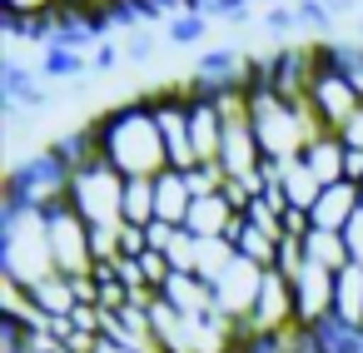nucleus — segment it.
Masks as SVG:
<instances>
[{"label": "nucleus", "instance_id": "nucleus-5", "mask_svg": "<svg viewBox=\"0 0 363 353\" xmlns=\"http://www.w3.org/2000/svg\"><path fill=\"white\" fill-rule=\"evenodd\" d=\"M45 219H50V249H55V269L65 274V279H90L95 274V249H90V224L70 209V199L65 204H55V209H45Z\"/></svg>", "mask_w": 363, "mask_h": 353}, {"label": "nucleus", "instance_id": "nucleus-34", "mask_svg": "<svg viewBox=\"0 0 363 353\" xmlns=\"http://www.w3.org/2000/svg\"><path fill=\"white\" fill-rule=\"evenodd\" d=\"M145 234H150V249H160V254H164V249L174 244V234H179V229H174V224H164V219H155V224H145Z\"/></svg>", "mask_w": 363, "mask_h": 353}, {"label": "nucleus", "instance_id": "nucleus-29", "mask_svg": "<svg viewBox=\"0 0 363 353\" xmlns=\"http://www.w3.org/2000/svg\"><path fill=\"white\" fill-rule=\"evenodd\" d=\"M298 26H308V30H328L333 26V11L323 6V0H298Z\"/></svg>", "mask_w": 363, "mask_h": 353}, {"label": "nucleus", "instance_id": "nucleus-33", "mask_svg": "<svg viewBox=\"0 0 363 353\" xmlns=\"http://www.w3.org/2000/svg\"><path fill=\"white\" fill-rule=\"evenodd\" d=\"M120 60H125V50H120V45H110V40H100V45H95V55H90V70H115Z\"/></svg>", "mask_w": 363, "mask_h": 353}, {"label": "nucleus", "instance_id": "nucleus-9", "mask_svg": "<svg viewBox=\"0 0 363 353\" xmlns=\"http://www.w3.org/2000/svg\"><path fill=\"white\" fill-rule=\"evenodd\" d=\"M184 90H189V135H194V155H199V164H219V150H224V110H219L214 95H204V90H194V85H184Z\"/></svg>", "mask_w": 363, "mask_h": 353}, {"label": "nucleus", "instance_id": "nucleus-3", "mask_svg": "<svg viewBox=\"0 0 363 353\" xmlns=\"http://www.w3.org/2000/svg\"><path fill=\"white\" fill-rule=\"evenodd\" d=\"M125 174L105 159V155H95V159H85L80 169H70V209L90 224V229H100V224H125Z\"/></svg>", "mask_w": 363, "mask_h": 353}, {"label": "nucleus", "instance_id": "nucleus-10", "mask_svg": "<svg viewBox=\"0 0 363 353\" xmlns=\"http://www.w3.org/2000/svg\"><path fill=\"white\" fill-rule=\"evenodd\" d=\"M358 209H363V184L338 179V184H328V189L318 194V204L308 209V229H333V234H343Z\"/></svg>", "mask_w": 363, "mask_h": 353}, {"label": "nucleus", "instance_id": "nucleus-19", "mask_svg": "<svg viewBox=\"0 0 363 353\" xmlns=\"http://www.w3.org/2000/svg\"><path fill=\"white\" fill-rule=\"evenodd\" d=\"M90 60L85 50H70V45H45L40 50V75L45 80H85Z\"/></svg>", "mask_w": 363, "mask_h": 353}, {"label": "nucleus", "instance_id": "nucleus-6", "mask_svg": "<svg viewBox=\"0 0 363 353\" xmlns=\"http://www.w3.org/2000/svg\"><path fill=\"white\" fill-rule=\"evenodd\" d=\"M155 105V120H160V135H164V150H169V169H194L199 155H194V135H189V90L184 85H169V90H155L150 95Z\"/></svg>", "mask_w": 363, "mask_h": 353}, {"label": "nucleus", "instance_id": "nucleus-28", "mask_svg": "<svg viewBox=\"0 0 363 353\" xmlns=\"http://www.w3.org/2000/svg\"><path fill=\"white\" fill-rule=\"evenodd\" d=\"M120 50H125V60H130V65H145V60L155 55V35L135 26V30H125V40H120Z\"/></svg>", "mask_w": 363, "mask_h": 353}, {"label": "nucleus", "instance_id": "nucleus-17", "mask_svg": "<svg viewBox=\"0 0 363 353\" xmlns=\"http://www.w3.org/2000/svg\"><path fill=\"white\" fill-rule=\"evenodd\" d=\"M303 259H313V264H323V269H333V274L353 264L343 234H333V229H308V234H303Z\"/></svg>", "mask_w": 363, "mask_h": 353}, {"label": "nucleus", "instance_id": "nucleus-1", "mask_svg": "<svg viewBox=\"0 0 363 353\" xmlns=\"http://www.w3.org/2000/svg\"><path fill=\"white\" fill-rule=\"evenodd\" d=\"M90 125H95V140H100V155L125 179H160L169 169V150H164V135H160V120H155L150 95L125 100V105H110Z\"/></svg>", "mask_w": 363, "mask_h": 353}, {"label": "nucleus", "instance_id": "nucleus-30", "mask_svg": "<svg viewBox=\"0 0 363 353\" xmlns=\"http://www.w3.org/2000/svg\"><path fill=\"white\" fill-rule=\"evenodd\" d=\"M145 249H150L145 224H120V259H140Z\"/></svg>", "mask_w": 363, "mask_h": 353}, {"label": "nucleus", "instance_id": "nucleus-27", "mask_svg": "<svg viewBox=\"0 0 363 353\" xmlns=\"http://www.w3.org/2000/svg\"><path fill=\"white\" fill-rule=\"evenodd\" d=\"M90 249H95V264H115L120 259V224L90 229Z\"/></svg>", "mask_w": 363, "mask_h": 353}, {"label": "nucleus", "instance_id": "nucleus-24", "mask_svg": "<svg viewBox=\"0 0 363 353\" xmlns=\"http://www.w3.org/2000/svg\"><path fill=\"white\" fill-rule=\"evenodd\" d=\"M164 259H169V269H174V274H194V264H199V239H194L189 229H179V234H174V244L164 249Z\"/></svg>", "mask_w": 363, "mask_h": 353}, {"label": "nucleus", "instance_id": "nucleus-7", "mask_svg": "<svg viewBox=\"0 0 363 353\" xmlns=\"http://www.w3.org/2000/svg\"><path fill=\"white\" fill-rule=\"evenodd\" d=\"M333 288H338V274L303 259V269L294 274V303H298V328L303 333H323L333 323Z\"/></svg>", "mask_w": 363, "mask_h": 353}, {"label": "nucleus", "instance_id": "nucleus-22", "mask_svg": "<svg viewBox=\"0 0 363 353\" xmlns=\"http://www.w3.org/2000/svg\"><path fill=\"white\" fill-rule=\"evenodd\" d=\"M125 224H155V179L125 184Z\"/></svg>", "mask_w": 363, "mask_h": 353}, {"label": "nucleus", "instance_id": "nucleus-14", "mask_svg": "<svg viewBox=\"0 0 363 353\" xmlns=\"http://www.w3.org/2000/svg\"><path fill=\"white\" fill-rule=\"evenodd\" d=\"M333 323L343 333H363V269L348 264L338 269V288H333Z\"/></svg>", "mask_w": 363, "mask_h": 353}, {"label": "nucleus", "instance_id": "nucleus-4", "mask_svg": "<svg viewBox=\"0 0 363 353\" xmlns=\"http://www.w3.org/2000/svg\"><path fill=\"white\" fill-rule=\"evenodd\" d=\"M308 105L318 115V125L328 135H338L348 125V115L363 105L358 80L348 75V65L333 55V45H313V80H308Z\"/></svg>", "mask_w": 363, "mask_h": 353}, {"label": "nucleus", "instance_id": "nucleus-8", "mask_svg": "<svg viewBox=\"0 0 363 353\" xmlns=\"http://www.w3.org/2000/svg\"><path fill=\"white\" fill-rule=\"evenodd\" d=\"M264 274L269 269H259L254 259H234L229 269H224V279L214 284V303H219V313L229 318V323H249L254 318V308H259V293H264Z\"/></svg>", "mask_w": 363, "mask_h": 353}, {"label": "nucleus", "instance_id": "nucleus-20", "mask_svg": "<svg viewBox=\"0 0 363 353\" xmlns=\"http://www.w3.org/2000/svg\"><path fill=\"white\" fill-rule=\"evenodd\" d=\"M279 244H284V239H274V234L254 229L249 219H244V229L234 234V249H239L244 259H254L259 269H274V264H279Z\"/></svg>", "mask_w": 363, "mask_h": 353}, {"label": "nucleus", "instance_id": "nucleus-21", "mask_svg": "<svg viewBox=\"0 0 363 353\" xmlns=\"http://www.w3.org/2000/svg\"><path fill=\"white\" fill-rule=\"evenodd\" d=\"M6 6V30H30L40 21H55V0H0Z\"/></svg>", "mask_w": 363, "mask_h": 353}, {"label": "nucleus", "instance_id": "nucleus-13", "mask_svg": "<svg viewBox=\"0 0 363 353\" xmlns=\"http://www.w3.org/2000/svg\"><path fill=\"white\" fill-rule=\"evenodd\" d=\"M189 204H194V194H189V179H184V169H164V174L155 179V219H164V224L184 229V219H189Z\"/></svg>", "mask_w": 363, "mask_h": 353}, {"label": "nucleus", "instance_id": "nucleus-15", "mask_svg": "<svg viewBox=\"0 0 363 353\" xmlns=\"http://www.w3.org/2000/svg\"><path fill=\"white\" fill-rule=\"evenodd\" d=\"M303 164L313 169V179L328 189V184H338L343 179V164H348V145L338 140V135H318L308 150H303Z\"/></svg>", "mask_w": 363, "mask_h": 353}, {"label": "nucleus", "instance_id": "nucleus-12", "mask_svg": "<svg viewBox=\"0 0 363 353\" xmlns=\"http://www.w3.org/2000/svg\"><path fill=\"white\" fill-rule=\"evenodd\" d=\"M169 308H179L184 318H204V313H219L214 303V284H204L199 274H169L164 293H160Z\"/></svg>", "mask_w": 363, "mask_h": 353}, {"label": "nucleus", "instance_id": "nucleus-23", "mask_svg": "<svg viewBox=\"0 0 363 353\" xmlns=\"http://www.w3.org/2000/svg\"><path fill=\"white\" fill-rule=\"evenodd\" d=\"M204 30H209V21H204L199 11H179V16H169V26H164V35H169L174 45H199Z\"/></svg>", "mask_w": 363, "mask_h": 353}, {"label": "nucleus", "instance_id": "nucleus-18", "mask_svg": "<svg viewBox=\"0 0 363 353\" xmlns=\"http://www.w3.org/2000/svg\"><path fill=\"white\" fill-rule=\"evenodd\" d=\"M284 194H289V209H313L318 204V194H323V184L313 179V169L303 164V159H289L284 164Z\"/></svg>", "mask_w": 363, "mask_h": 353}, {"label": "nucleus", "instance_id": "nucleus-16", "mask_svg": "<svg viewBox=\"0 0 363 353\" xmlns=\"http://www.w3.org/2000/svg\"><path fill=\"white\" fill-rule=\"evenodd\" d=\"M30 298H35V308H40L45 318H70V313L80 308V298H75V279H65V274H55V279L35 284V288H30Z\"/></svg>", "mask_w": 363, "mask_h": 353}, {"label": "nucleus", "instance_id": "nucleus-31", "mask_svg": "<svg viewBox=\"0 0 363 353\" xmlns=\"http://www.w3.org/2000/svg\"><path fill=\"white\" fill-rule=\"evenodd\" d=\"M264 30H269V35H289V30H298V11H294V6H274V11L264 16Z\"/></svg>", "mask_w": 363, "mask_h": 353}, {"label": "nucleus", "instance_id": "nucleus-35", "mask_svg": "<svg viewBox=\"0 0 363 353\" xmlns=\"http://www.w3.org/2000/svg\"><path fill=\"white\" fill-rule=\"evenodd\" d=\"M338 140H343L348 150H363V105H358V110L348 115V125L338 130Z\"/></svg>", "mask_w": 363, "mask_h": 353}, {"label": "nucleus", "instance_id": "nucleus-2", "mask_svg": "<svg viewBox=\"0 0 363 353\" xmlns=\"http://www.w3.org/2000/svg\"><path fill=\"white\" fill-rule=\"evenodd\" d=\"M55 249H50V219L30 204H0V279L21 288H35L55 279Z\"/></svg>", "mask_w": 363, "mask_h": 353}, {"label": "nucleus", "instance_id": "nucleus-11", "mask_svg": "<svg viewBox=\"0 0 363 353\" xmlns=\"http://www.w3.org/2000/svg\"><path fill=\"white\" fill-rule=\"evenodd\" d=\"M239 219H244V214H239L224 194H204V199H194V204H189L184 229H189L194 239H229Z\"/></svg>", "mask_w": 363, "mask_h": 353}, {"label": "nucleus", "instance_id": "nucleus-32", "mask_svg": "<svg viewBox=\"0 0 363 353\" xmlns=\"http://www.w3.org/2000/svg\"><path fill=\"white\" fill-rule=\"evenodd\" d=\"M343 244H348V259L363 269V209L348 219V229H343Z\"/></svg>", "mask_w": 363, "mask_h": 353}, {"label": "nucleus", "instance_id": "nucleus-25", "mask_svg": "<svg viewBox=\"0 0 363 353\" xmlns=\"http://www.w3.org/2000/svg\"><path fill=\"white\" fill-rule=\"evenodd\" d=\"M244 219H249L254 229H264V234H274V239H289V234H284V209H274V204H269L264 194H259V199H254V204L244 209Z\"/></svg>", "mask_w": 363, "mask_h": 353}, {"label": "nucleus", "instance_id": "nucleus-26", "mask_svg": "<svg viewBox=\"0 0 363 353\" xmlns=\"http://www.w3.org/2000/svg\"><path fill=\"white\" fill-rule=\"evenodd\" d=\"M184 179H189V194H194V199H204V194H219L229 174H224V164H194Z\"/></svg>", "mask_w": 363, "mask_h": 353}]
</instances>
